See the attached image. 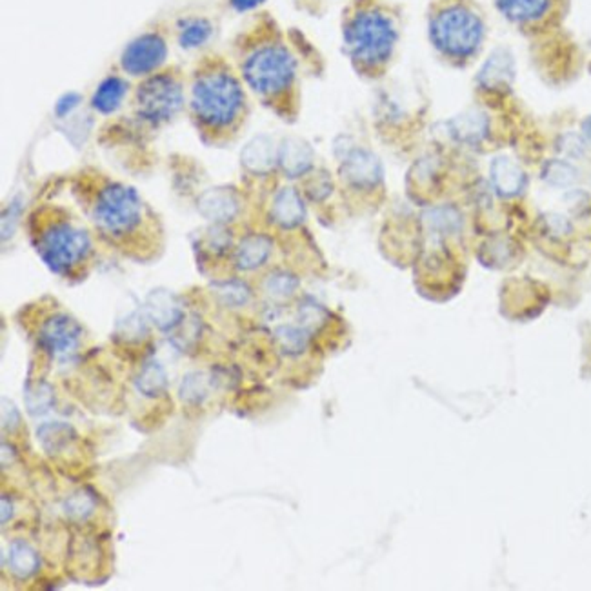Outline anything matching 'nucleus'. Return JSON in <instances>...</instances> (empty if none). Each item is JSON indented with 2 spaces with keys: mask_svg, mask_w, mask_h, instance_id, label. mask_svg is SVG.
Returning <instances> with one entry per match:
<instances>
[{
  "mask_svg": "<svg viewBox=\"0 0 591 591\" xmlns=\"http://www.w3.org/2000/svg\"><path fill=\"white\" fill-rule=\"evenodd\" d=\"M278 158H280V164L287 176H300L302 173H306L311 167L313 153L307 144L291 140L282 145Z\"/></svg>",
  "mask_w": 591,
  "mask_h": 591,
  "instance_id": "5701e85b",
  "label": "nucleus"
},
{
  "mask_svg": "<svg viewBox=\"0 0 591 591\" xmlns=\"http://www.w3.org/2000/svg\"><path fill=\"white\" fill-rule=\"evenodd\" d=\"M135 100L138 116L144 122L162 125L182 109L184 87L173 69L156 71L138 84Z\"/></svg>",
  "mask_w": 591,
  "mask_h": 591,
  "instance_id": "0eeeda50",
  "label": "nucleus"
},
{
  "mask_svg": "<svg viewBox=\"0 0 591 591\" xmlns=\"http://www.w3.org/2000/svg\"><path fill=\"white\" fill-rule=\"evenodd\" d=\"M89 218L102 238L142 258L158 236L156 218L142 196L122 182L100 184L89 200Z\"/></svg>",
  "mask_w": 591,
  "mask_h": 591,
  "instance_id": "f257e3e1",
  "label": "nucleus"
},
{
  "mask_svg": "<svg viewBox=\"0 0 591 591\" xmlns=\"http://www.w3.org/2000/svg\"><path fill=\"white\" fill-rule=\"evenodd\" d=\"M200 211L205 218L216 224H225L236 215L238 202L229 191L213 189L200 198Z\"/></svg>",
  "mask_w": 591,
  "mask_h": 591,
  "instance_id": "a211bd4d",
  "label": "nucleus"
},
{
  "mask_svg": "<svg viewBox=\"0 0 591 591\" xmlns=\"http://www.w3.org/2000/svg\"><path fill=\"white\" fill-rule=\"evenodd\" d=\"M36 436L40 440V446L44 447V451L49 456L60 458V456H65L67 451H78V447H76L78 435L69 424H64V422L42 424L36 429Z\"/></svg>",
  "mask_w": 591,
  "mask_h": 591,
  "instance_id": "ddd939ff",
  "label": "nucleus"
},
{
  "mask_svg": "<svg viewBox=\"0 0 591 591\" xmlns=\"http://www.w3.org/2000/svg\"><path fill=\"white\" fill-rule=\"evenodd\" d=\"M11 513H13V502L7 498V495L4 493L2 495V526L5 527L7 526V520L11 518Z\"/></svg>",
  "mask_w": 591,
  "mask_h": 591,
  "instance_id": "473e14b6",
  "label": "nucleus"
},
{
  "mask_svg": "<svg viewBox=\"0 0 591 591\" xmlns=\"http://www.w3.org/2000/svg\"><path fill=\"white\" fill-rule=\"evenodd\" d=\"M342 176L347 184L367 189L375 187L382 180V167L378 158L366 149H353L347 153L342 164Z\"/></svg>",
  "mask_w": 591,
  "mask_h": 591,
  "instance_id": "9d476101",
  "label": "nucleus"
},
{
  "mask_svg": "<svg viewBox=\"0 0 591 591\" xmlns=\"http://www.w3.org/2000/svg\"><path fill=\"white\" fill-rule=\"evenodd\" d=\"M147 313L151 322L160 329V331H171L175 329L182 318H184V309L178 302V298L164 289L153 291L147 298Z\"/></svg>",
  "mask_w": 591,
  "mask_h": 591,
  "instance_id": "f8f14e48",
  "label": "nucleus"
},
{
  "mask_svg": "<svg viewBox=\"0 0 591 591\" xmlns=\"http://www.w3.org/2000/svg\"><path fill=\"white\" fill-rule=\"evenodd\" d=\"M80 102V98H78V95H65V96H62L58 102H56V115L58 116H62V115H65V113H69L76 104Z\"/></svg>",
  "mask_w": 591,
  "mask_h": 591,
  "instance_id": "7c9ffc66",
  "label": "nucleus"
},
{
  "mask_svg": "<svg viewBox=\"0 0 591 591\" xmlns=\"http://www.w3.org/2000/svg\"><path fill=\"white\" fill-rule=\"evenodd\" d=\"M240 51V73L255 95L275 100L289 93L296 78V62L280 38L253 36Z\"/></svg>",
  "mask_w": 591,
  "mask_h": 591,
  "instance_id": "39448f33",
  "label": "nucleus"
},
{
  "mask_svg": "<svg viewBox=\"0 0 591 591\" xmlns=\"http://www.w3.org/2000/svg\"><path fill=\"white\" fill-rule=\"evenodd\" d=\"M271 216L282 227L298 225L306 216V207L300 195L291 187L282 189L273 200Z\"/></svg>",
  "mask_w": 591,
  "mask_h": 591,
  "instance_id": "f3484780",
  "label": "nucleus"
},
{
  "mask_svg": "<svg viewBox=\"0 0 591 591\" xmlns=\"http://www.w3.org/2000/svg\"><path fill=\"white\" fill-rule=\"evenodd\" d=\"M127 93V82L120 76H107L104 78L98 87L95 89L93 93V98H91V105L100 113V115H109V113H115L124 96Z\"/></svg>",
  "mask_w": 591,
  "mask_h": 591,
  "instance_id": "6ab92c4d",
  "label": "nucleus"
},
{
  "mask_svg": "<svg viewBox=\"0 0 591 591\" xmlns=\"http://www.w3.org/2000/svg\"><path fill=\"white\" fill-rule=\"evenodd\" d=\"M167 56V44L160 33H144L133 38L120 55L122 69L131 76H149L160 69Z\"/></svg>",
  "mask_w": 591,
  "mask_h": 591,
  "instance_id": "1a4fd4ad",
  "label": "nucleus"
},
{
  "mask_svg": "<svg viewBox=\"0 0 591 591\" xmlns=\"http://www.w3.org/2000/svg\"><path fill=\"white\" fill-rule=\"evenodd\" d=\"M218 295L225 306H244L249 300V287L244 282L231 280L220 284Z\"/></svg>",
  "mask_w": 591,
  "mask_h": 591,
  "instance_id": "c85d7f7f",
  "label": "nucleus"
},
{
  "mask_svg": "<svg viewBox=\"0 0 591 591\" xmlns=\"http://www.w3.org/2000/svg\"><path fill=\"white\" fill-rule=\"evenodd\" d=\"M511 80H513V60L504 51H496L484 64V67L478 75V82L489 89L504 87V85L511 84Z\"/></svg>",
  "mask_w": 591,
  "mask_h": 591,
  "instance_id": "412c9836",
  "label": "nucleus"
},
{
  "mask_svg": "<svg viewBox=\"0 0 591 591\" xmlns=\"http://www.w3.org/2000/svg\"><path fill=\"white\" fill-rule=\"evenodd\" d=\"M296 287H298V278L295 275H291V273H285V271L271 273L265 278V284H264V289L273 298L291 296Z\"/></svg>",
  "mask_w": 591,
  "mask_h": 591,
  "instance_id": "cd10ccee",
  "label": "nucleus"
},
{
  "mask_svg": "<svg viewBox=\"0 0 591 591\" xmlns=\"http://www.w3.org/2000/svg\"><path fill=\"white\" fill-rule=\"evenodd\" d=\"M555 0H495L500 15L516 25H533L542 22Z\"/></svg>",
  "mask_w": 591,
  "mask_h": 591,
  "instance_id": "9b49d317",
  "label": "nucleus"
},
{
  "mask_svg": "<svg viewBox=\"0 0 591 591\" xmlns=\"http://www.w3.org/2000/svg\"><path fill=\"white\" fill-rule=\"evenodd\" d=\"M264 0H229V5L236 11V13H247L256 9L258 5H262Z\"/></svg>",
  "mask_w": 591,
  "mask_h": 591,
  "instance_id": "2f4dec72",
  "label": "nucleus"
},
{
  "mask_svg": "<svg viewBox=\"0 0 591 591\" xmlns=\"http://www.w3.org/2000/svg\"><path fill=\"white\" fill-rule=\"evenodd\" d=\"M542 176L549 185L564 187V185H571L578 175L571 164H567L564 160H551L546 164Z\"/></svg>",
  "mask_w": 591,
  "mask_h": 591,
  "instance_id": "bb28decb",
  "label": "nucleus"
},
{
  "mask_svg": "<svg viewBox=\"0 0 591 591\" xmlns=\"http://www.w3.org/2000/svg\"><path fill=\"white\" fill-rule=\"evenodd\" d=\"M7 567L16 580L24 582L36 575L40 567V555L25 538H15L9 544Z\"/></svg>",
  "mask_w": 591,
  "mask_h": 591,
  "instance_id": "dca6fc26",
  "label": "nucleus"
},
{
  "mask_svg": "<svg viewBox=\"0 0 591 591\" xmlns=\"http://www.w3.org/2000/svg\"><path fill=\"white\" fill-rule=\"evenodd\" d=\"M342 40L351 64L360 73L375 75L387 65L395 53L398 25L384 5L360 0L344 18Z\"/></svg>",
  "mask_w": 591,
  "mask_h": 591,
  "instance_id": "20e7f679",
  "label": "nucleus"
},
{
  "mask_svg": "<svg viewBox=\"0 0 591 591\" xmlns=\"http://www.w3.org/2000/svg\"><path fill=\"white\" fill-rule=\"evenodd\" d=\"M29 235L36 255L58 276H82L91 262L89 233L60 209H36L29 220Z\"/></svg>",
  "mask_w": 591,
  "mask_h": 591,
  "instance_id": "7ed1b4c3",
  "label": "nucleus"
},
{
  "mask_svg": "<svg viewBox=\"0 0 591 591\" xmlns=\"http://www.w3.org/2000/svg\"><path fill=\"white\" fill-rule=\"evenodd\" d=\"M451 131L460 142H480L487 133V116L478 111H467L451 120Z\"/></svg>",
  "mask_w": 591,
  "mask_h": 591,
  "instance_id": "4be33fe9",
  "label": "nucleus"
},
{
  "mask_svg": "<svg viewBox=\"0 0 591 591\" xmlns=\"http://www.w3.org/2000/svg\"><path fill=\"white\" fill-rule=\"evenodd\" d=\"M96 507H98V500L95 493L87 487H80L73 491L62 502V513L65 520L75 526L85 524L96 513Z\"/></svg>",
  "mask_w": 591,
  "mask_h": 591,
  "instance_id": "aec40b11",
  "label": "nucleus"
},
{
  "mask_svg": "<svg viewBox=\"0 0 591 591\" xmlns=\"http://www.w3.org/2000/svg\"><path fill=\"white\" fill-rule=\"evenodd\" d=\"M427 33L438 55L449 62L462 64L480 51L486 38V24L475 5L464 0H447L431 11Z\"/></svg>",
  "mask_w": 591,
  "mask_h": 591,
  "instance_id": "423d86ee",
  "label": "nucleus"
},
{
  "mask_svg": "<svg viewBox=\"0 0 591 591\" xmlns=\"http://www.w3.org/2000/svg\"><path fill=\"white\" fill-rule=\"evenodd\" d=\"M491 182L502 196H515L526 185L522 167L509 156H496L491 162Z\"/></svg>",
  "mask_w": 591,
  "mask_h": 591,
  "instance_id": "4468645a",
  "label": "nucleus"
},
{
  "mask_svg": "<svg viewBox=\"0 0 591 591\" xmlns=\"http://www.w3.org/2000/svg\"><path fill=\"white\" fill-rule=\"evenodd\" d=\"M582 133H584L586 142L591 144V115L587 118H584V122H582Z\"/></svg>",
  "mask_w": 591,
  "mask_h": 591,
  "instance_id": "72a5a7b5",
  "label": "nucleus"
},
{
  "mask_svg": "<svg viewBox=\"0 0 591 591\" xmlns=\"http://www.w3.org/2000/svg\"><path fill=\"white\" fill-rule=\"evenodd\" d=\"M213 35V25L207 18L193 16L185 18L178 25V44L184 49L202 47Z\"/></svg>",
  "mask_w": 591,
  "mask_h": 591,
  "instance_id": "b1692460",
  "label": "nucleus"
},
{
  "mask_svg": "<svg viewBox=\"0 0 591 591\" xmlns=\"http://www.w3.org/2000/svg\"><path fill=\"white\" fill-rule=\"evenodd\" d=\"M273 242L265 235H247L235 249V264L242 271H253L260 267L271 255Z\"/></svg>",
  "mask_w": 591,
  "mask_h": 591,
  "instance_id": "2eb2a0df",
  "label": "nucleus"
},
{
  "mask_svg": "<svg viewBox=\"0 0 591 591\" xmlns=\"http://www.w3.org/2000/svg\"><path fill=\"white\" fill-rule=\"evenodd\" d=\"M82 335V326L71 315L56 311L40 322L36 344L49 358L65 360L78 353Z\"/></svg>",
  "mask_w": 591,
  "mask_h": 591,
  "instance_id": "6e6552de",
  "label": "nucleus"
},
{
  "mask_svg": "<svg viewBox=\"0 0 591 591\" xmlns=\"http://www.w3.org/2000/svg\"><path fill=\"white\" fill-rule=\"evenodd\" d=\"M275 336L280 344V347L285 353H300L306 349L307 346V338H309V331L306 327H295V326H282L275 331Z\"/></svg>",
  "mask_w": 591,
  "mask_h": 591,
  "instance_id": "a878e982",
  "label": "nucleus"
},
{
  "mask_svg": "<svg viewBox=\"0 0 591 591\" xmlns=\"http://www.w3.org/2000/svg\"><path fill=\"white\" fill-rule=\"evenodd\" d=\"M136 389L145 396H160L167 389V378L164 367L156 360H149L142 366L136 376Z\"/></svg>",
  "mask_w": 591,
  "mask_h": 591,
  "instance_id": "393cba45",
  "label": "nucleus"
},
{
  "mask_svg": "<svg viewBox=\"0 0 591 591\" xmlns=\"http://www.w3.org/2000/svg\"><path fill=\"white\" fill-rule=\"evenodd\" d=\"M207 393V387L204 384L202 373H189L180 387V396L187 404H198Z\"/></svg>",
  "mask_w": 591,
  "mask_h": 591,
  "instance_id": "c756f323",
  "label": "nucleus"
},
{
  "mask_svg": "<svg viewBox=\"0 0 591 591\" xmlns=\"http://www.w3.org/2000/svg\"><path fill=\"white\" fill-rule=\"evenodd\" d=\"M191 116L202 136L225 138L245 113V93L233 69L218 56L196 65L191 84Z\"/></svg>",
  "mask_w": 591,
  "mask_h": 591,
  "instance_id": "f03ea898",
  "label": "nucleus"
}]
</instances>
